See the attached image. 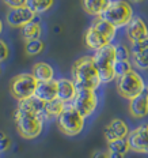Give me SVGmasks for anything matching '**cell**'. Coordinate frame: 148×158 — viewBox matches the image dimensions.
Segmentation results:
<instances>
[{
    "mask_svg": "<svg viewBox=\"0 0 148 158\" xmlns=\"http://www.w3.org/2000/svg\"><path fill=\"white\" fill-rule=\"evenodd\" d=\"M86 117H83L72 104H67L62 113L57 117V126L67 136H76L83 131Z\"/></svg>",
    "mask_w": 148,
    "mask_h": 158,
    "instance_id": "cell-5",
    "label": "cell"
},
{
    "mask_svg": "<svg viewBox=\"0 0 148 158\" xmlns=\"http://www.w3.org/2000/svg\"><path fill=\"white\" fill-rule=\"evenodd\" d=\"M10 147H11V139L4 132H2L0 134V150H2V153L7 151Z\"/></svg>",
    "mask_w": 148,
    "mask_h": 158,
    "instance_id": "cell-29",
    "label": "cell"
},
{
    "mask_svg": "<svg viewBox=\"0 0 148 158\" xmlns=\"http://www.w3.org/2000/svg\"><path fill=\"white\" fill-rule=\"evenodd\" d=\"M72 78L78 90H97L101 85L93 56H82L72 65Z\"/></svg>",
    "mask_w": 148,
    "mask_h": 158,
    "instance_id": "cell-1",
    "label": "cell"
},
{
    "mask_svg": "<svg viewBox=\"0 0 148 158\" xmlns=\"http://www.w3.org/2000/svg\"><path fill=\"white\" fill-rule=\"evenodd\" d=\"M129 2H132V3H141V2H144V0H129Z\"/></svg>",
    "mask_w": 148,
    "mask_h": 158,
    "instance_id": "cell-34",
    "label": "cell"
},
{
    "mask_svg": "<svg viewBox=\"0 0 148 158\" xmlns=\"http://www.w3.org/2000/svg\"><path fill=\"white\" fill-rule=\"evenodd\" d=\"M109 3L110 0H82V7L88 15L101 16Z\"/></svg>",
    "mask_w": 148,
    "mask_h": 158,
    "instance_id": "cell-18",
    "label": "cell"
},
{
    "mask_svg": "<svg viewBox=\"0 0 148 158\" xmlns=\"http://www.w3.org/2000/svg\"><path fill=\"white\" fill-rule=\"evenodd\" d=\"M72 105L83 117H90L98 106V97L94 90H78Z\"/></svg>",
    "mask_w": 148,
    "mask_h": 158,
    "instance_id": "cell-8",
    "label": "cell"
},
{
    "mask_svg": "<svg viewBox=\"0 0 148 158\" xmlns=\"http://www.w3.org/2000/svg\"><path fill=\"white\" fill-rule=\"evenodd\" d=\"M65 105H67V104L61 102L60 100H53V101H50V102H45L44 110H42V113H41V117L44 118V120L57 118L62 113Z\"/></svg>",
    "mask_w": 148,
    "mask_h": 158,
    "instance_id": "cell-19",
    "label": "cell"
},
{
    "mask_svg": "<svg viewBox=\"0 0 148 158\" xmlns=\"http://www.w3.org/2000/svg\"><path fill=\"white\" fill-rule=\"evenodd\" d=\"M129 132L130 131H129L128 124L125 123L124 120H121V118H114V120H111L103 130V135H105V138H106L107 143L113 142V140H117V139H126Z\"/></svg>",
    "mask_w": 148,
    "mask_h": 158,
    "instance_id": "cell-11",
    "label": "cell"
},
{
    "mask_svg": "<svg viewBox=\"0 0 148 158\" xmlns=\"http://www.w3.org/2000/svg\"><path fill=\"white\" fill-rule=\"evenodd\" d=\"M35 19V14L31 11L27 6L18 8H10L6 14V22L11 26V27L22 29L27 23Z\"/></svg>",
    "mask_w": 148,
    "mask_h": 158,
    "instance_id": "cell-9",
    "label": "cell"
},
{
    "mask_svg": "<svg viewBox=\"0 0 148 158\" xmlns=\"http://www.w3.org/2000/svg\"><path fill=\"white\" fill-rule=\"evenodd\" d=\"M116 56L118 60H132V52L122 44L116 45Z\"/></svg>",
    "mask_w": 148,
    "mask_h": 158,
    "instance_id": "cell-28",
    "label": "cell"
},
{
    "mask_svg": "<svg viewBox=\"0 0 148 158\" xmlns=\"http://www.w3.org/2000/svg\"><path fill=\"white\" fill-rule=\"evenodd\" d=\"M45 48V44L41 38L39 40H33V41H27L25 44V51L29 56H37L39 55Z\"/></svg>",
    "mask_w": 148,
    "mask_h": 158,
    "instance_id": "cell-25",
    "label": "cell"
},
{
    "mask_svg": "<svg viewBox=\"0 0 148 158\" xmlns=\"http://www.w3.org/2000/svg\"><path fill=\"white\" fill-rule=\"evenodd\" d=\"M41 33H42V27H41V23H39L37 16H35L34 21H31L30 23H27L25 27L21 29V35L26 42L33 41V40H39Z\"/></svg>",
    "mask_w": 148,
    "mask_h": 158,
    "instance_id": "cell-21",
    "label": "cell"
},
{
    "mask_svg": "<svg viewBox=\"0 0 148 158\" xmlns=\"http://www.w3.org/2000/svg\"><path fill=\"white\" fill-rule=\"evenodd\" d=\"M6 6L10 8H18V7H25L27 4V0H3Z\"/></svg>",
    "mask_w": 148,
    "mask_h": 158,
    "instance_id": "cell-30",
    "label": "cell"
},
{
    "mask_svg": "<svg viewBox=\"0 0 148 158\" xmlns=\"http://www.w3.org/2000/svg\"><path fill=\"white\" fill-rule=\"evenodd\" d=\"M38 81L33 74H19L10 82V93L18 101L27 100L35 95Z\"/></svg>",
    "mask_w": 148,
    "mask_h": 158,
    "instance_id": "cell-6",
    "label": "cell"
},
{
    "mask_svg": "<svg viewBox=\"0 0 148 158\" xmlns=\"http://www.w3.org/2000/svg\"><path fill=\"white\" fill-rule=\"evenodd\" d=\"M107 149H109V151H114V153L126 154L130 150V147L128 143V139H117L107 143Z\"/></svg>",
    "mask_w": 148,
    "mask_h": 158,
    "instance_id": "cell-26",
    "label": "cell"
},
{
    "mask_svg": "<svg viewBox=\"0 0 148 158\" xmlns=\"http://www.w3.org/2000/svg\"><path fill=\"white\" fill-rule=\"evenodd\" d=\"M14 120L16 131L19 132L22 138L25 139H35L42 132V127H44V118L41 114L33 113V112H26L16 108L14 113Z\"/></svg>",
    "mask_w": 148,
    "mask_h": 158,
    "instance_id": "cell-2",
    "label": "cell"
},
{
    "mask_svg": "<svg viewBox=\"0 0 148 158\" xmlns=\"http://www.w3.org/2000/svg\"><path fill=\"white\" fill-rule=\"evenodd\" d=\"M8 53H10V51H8L7 44H6V41L2 40V41H0V60H2V63L4 60H7Z\"/></svg>",
    "mask_w": 148,
    "mask_h": 158,
    "instance_id": "cell-31",
    "label": "cell"
},
{
    "mask_svg": "<svg viewBox=\"0 0 148 158\" xmlns=\"http://www.w3.org/2000/svg\"><path fill=\"white\" fill-rule=\"evenodd\" d=\"M130 150L136 153H148V124H141L128 135Z\"/></svg>",
    "mask_w": 148,
    "mask_h": 158,
    "instance_id": "cell-10",
    "label": "cell"
},
{
    "mask_svg": "<svg viewBox=\"0 0 148 158\" xmlns=\"http://www.w3.org/2000/svg\"><path fill=\"white\" fill-rule=\"evenodd\" d=\"M125 27H126V35L130 40V42L141 41V40L148 37V26L146 23V21L139 15H134L132 21Z\"/></svg>",
    "mask_w": 148,
    "mask_h": 158,
    "instance_id": "cell-12",
    "label": "cell"
},
{
    "mask_svg": "<svg viewBox=\"0 0 148 158\" xmlns=\"http://www.w3.org/2000/svg\"><path fill=\"white\" fill-rule=\"evenodd\" d=\"M94 61L97 65L98 74L101 78V83H109L113 79H116L114 72V63L117 60L116 56V45L110 44L107 47L99 49L94 53Z\"/></svg>",
    "mask_w": 148,
    "mask_h": 158,
    "instance_id": "cell-3",
    "label": "cell"
},
{
    "mask_svg": "<svg viewBox=\"0 0 148 158\" xmlns=\"http://www.w3.org/2000/svg\"><path fill=\"white\" fill-rule=\"evenodd\" d=\"M58 82V91H57V100H60L64 104H72L78 94V87L74 81L67 78L57 79Z\"/></svg>",
    "mask_w": 148,
    "mask_h": 158,
    "instance_id": "cell-14",
    "label": "cell"
},
{
    "mask_svg": "<svg viewBox=\"0 0 148 158\" xmlns=\"http://www.w3.org/2000/svg\"><path fill=\"white\" fill-rule=\"evenodd\" d=\"M129 113L136 118H143L148 116V86H146L136 98L130 100Z\"/></svg>",
    "mask_w": 148,
    "mask_h": 158,
    "instance_id": "cell-13",
    "label": "cell"
},
{
    "mask_svg": "<svg viewBox=\"0 0 148 158\" xmlns=\"http://www.w3.org/2000/svg\"><path fill=\"white\" fill-rule=\"evenodd\" d=\"M84 42H86V47L88 49H93L95 52L111 44V42L107 41L99 31L95 30L93 26H90V27L86 30V33H84Z\"/></svg>",
    "mask_w": 148,
    "mask_h": 158,
    "instance_id": "cell-16",
    "label": "cell"
},
{
    "mask_svg": "<svg viewBox=\"0 0 148 158\" xmlns=\"http://www.w3.org/2000/svg\"><path fill=\"white\" fill-rule=\"evenodd\" d=\"M95 30H98L101 33L102 35H103L105 38L109 42L113 41V38L116 37V33H117V27L116 26H113L111 23H109L107 21H105L103 18H101V16H98L97 19L94 21V23L91 25Z\"/></svg>",
    "mask_w": 148,
    "mask_h": 158,
    "instance_id": "cell-20",
    "label": "cell"
},
{
    "mask_svg": "<svg viewBox=\"0 0 148 158\" xmlns=\"http://www.w3.org/2000/svg\"><path fill=\"white\" fill-rule=\"evenodd\" d=\"M146 89L144 79L137 74V71H129L128 74L117 78V91L122 98L133 100Z\"/></svg>",
    "mask_w": 148,
    "mask_h": 158,
    "instance_id": "cell-7",
    "label": "cell"
},
{
    "mask_svg": "<svg viewBox=\"0 0 148 158\" xmlns=\"http://www.w3.org/2000/svg\"><path fill=\"white\" fill-rule=\"evenodd\" d=\"M57 91H58V82L57 81H49V82H38L37 90H35V97L41 100L42 102H50L53 100H57Z\"/></svg>",
    "mask_w": 148,
    "mask_h": 158,
    "instance_id": "cell-15",
    "label": "cell"
},
{
    "mask_svg": "<svg viewBox=\"0 0 148 158\" xmlns=\"http://www.w3.org/2000/svg\"><path fill=\"white\" fill-rule=\"evenodd\" d=\"M109 158H125V154L114 153V151H109Z\"/></svg>",
    "mask_w": 148,
    "mask_h": 158,
    "instance_id": "cell-33",
    "label": "cell"
},
{
    "mask_svg": "<svg viewBox=\"0 0 148 158\" xmlns=\"http://www.w3.org/2000/svg\"><path fill=\"white\" fill-rule=\"evenodd\" d=\"M44 106H45V102H42L41 100H38L35 95L34 97L27 98V100L19 101V104H18V109H22V110H26V112H33V113H37V114L42 113Z\"/></svg>",
    "mask_w": 148,
    "mask_h": 158,
    "instance_id": "cell-22",
    "label": "cell"
},
{
    "mask_svg": "<svg viewBox=\"0 0 148 158\" xmlns=\"http://www.w3.org/2000/svg\"><path fill=\"white\" fill-rule=\"evenodd\" d=\"M91 158H109V153H105V151H95Z\"/></svg>",
    "mask_w": 148,
    "mask_h": 158,
    "instance_id": "cell-32",
    "label": "cell"
},
{
    "mask_svg": "<svg viewBox=\"0 0 148 158\" xmlns=\"http://www.w3.org/2000/svg\"><path fill=\"white\" fill-rule=\"evenodd\" d=\"M133 10L132 6L126 2V0H110V3L107 4L106 10L103 11V14L101 15V18H103L105 21H107L116 27H122L126 26L132 21L133 18Z\"/></svg>",
    "mask_w": 148,
    "mask_h": 158,
    "instance_id": "cell-4",
    "label": "cell"
},
{
    "mask_svg": "<svg viewBox=\"0 0 148 158\" xmlns=\"http://www.w3.org/2000/svg\"><path fill=\"white\" fill-rule=\"evenodd\" d=\"M133 70V64H132V60H116L114 63V72H116V77L120 78L122 75L128 74L129 71Z\"/></svg>",
    "mask_w": 148,
    "mask_h": 158,
    "instance_id": "cell-27",
    "label": "cell"
},
{
    "mask_svg": "<svg viewBox=\"0 0 148 158\" xmlns=\"http://www.w3.org/2000/svg\"><path fill=\"white\" fill-rule=\"evenodd\" d=\"M132 64L139 70H148V48L133 52Z\"/></svg>",
    "mask_w": 148,
    "mask_h": 158,
    "instance_id": "cell-24",
    "label": "cell"
},
{
    "mask_svg": "<svg viewBox=\"0 0 148 158\" xmlns=\"http://www.w3.org/2000/svg\"><path fill=\"white\" fill-rule=\"evenodd\" d=\"M31 74L34 75L38 82H49V81H53L54 70L50 64L45 63V61H38V63L33 65Z\"/></svg>",
    "mask_w": 148,
    "mask_h": 158,
    "instance_id": "cell-17",
    "label": "cell"
},
{
    "mask_svg": "<svg viewBox=\"0 0 148 158\" xmlns=\"http://www.w3.org/2000/svg\"><path fill=\"white\" fill-rule=\"evenodd\" d=\"M54 4V0H27V7L37 14H42V12L49 11Z\"/></svg>",
    "mask_w": 148,
    "mask_h": 158,
    "instance_id": "cell-23",
    "label": "cell"
}]
</instances>
